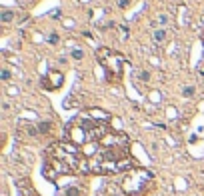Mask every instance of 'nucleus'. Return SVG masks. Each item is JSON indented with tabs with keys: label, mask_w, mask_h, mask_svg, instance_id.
<instances>
[{
	"label": "nucleus",
	"mask_w": 204,
	"mask_h": 196,
	"mask_svg": "<svg viewBox=\"0 0 204 196\" xmlns=\"http://www.w3.org/2000/svg\"><path fill=\"white\" fill-rule=\"evenodd\" d=\"M66 196H82V190L76 186H70V188H66Z\"/></svg>",
	"instance_id": "obj_7"
},
{
	"label": "nucleus",
	"mask_w": 204,
	"mask_h": 196,
	"mask_svg": "<svg viewBox=\"0 0 204 196\" xmlns=\"http://www.w3.org/2000/svg\"><path fill=\"white\" fill-rule=\"evenodd\" d=\"M140 78L142 80H150V72H140Z\"/></svg>",
	"instance_id": "obj_12"
},
{
	"label": "nucleus",
	"mask_w": 204,
	"mask_h": 196,
	"mask_svg": "<svg viewBox=\"0 0 204 196\" xmlns=\"http://www.w3.org/2000/svg\"><path fill=\"white\" fill-rule=\"evenodd\" d=\"M50 128H52L50 122H40V124H38V132H40V134H48V132H50Z\"/></svg>",
	"instance_id": "obj_5"
},
{
	"label": "nucleus",
	"mask_w": 204,
	"mask_h": 196,
	"mask_svg": "<svg viewBox=\"0 0 204 196\" xmlns=\"http://www.w3.org/2000/svg\"><path fill=\"white\" fill-rule=\"evenodd\" d=\"M158 22H160L162 26L168 24V16H166V14H158Z\"/></svg>",
	"instance_id": "obj_11"
},
{
	"label": "nucleus",
	"mask_w": 204,
	"mask_h": 196,
	"mask_svg": "<svg viewBox=\"0 0 204 196\" xmlns=\"http://www.w3.org/2000/svg\"><path fill=\"white\" fill-rule=\"evenodd\" d=\"M62 82H64L62 72H58V70H52V72H48V88H50V90L60 88V86H62Z\"/></svg>",
	"instance_id": "obj_2"
},
{
	"label": "nucleus",
	"mask_w": 204,
	"mask_h": 196,
	"mask_svg": "<svg viewBox=\"0 0 204 196\" xmlns=\"http://www.w3.org/2000/svg\"><path fill=\"white\" fill-rule=\"evenodd\" d=\"M10 76H12V74H10V70H8V68H4V70H2V74H0V78H2V80H10Z\"/></svg>",
	"instance_id": "obj_10"
},
{
	"label": "nucleus",
	"mask_w": 204,
	"mask_h": 196,
	"mask_svg": "<svg viewBox=\"0 0 204 196\" xmlns=\"http://www.w3.org/2000/svg\"><path fill=\"white\" fill-rule=\"evenodd\" d=\"M152 38H154V42H164V40H166V32H164V30H154Z\"/></svg>",
	"instance_id": "obj_4"
},
{
	"label": "nucleus",
	"mask_w": 204,
	"mask_h": 196,
	"mask_svg": "<svg viewBox=\"0 0 204 196\" xmlns=\"http://www.w3.org/2000/svg\"><path fill=\"white\" fill-rule=\"evenodd\" d=\"M0 20H2L4 24H8V22H12L14 20V12H10V10H4L2 14H0Z\"/></svg>",
	"instance_id": "obj_3"
},
{
	"label": "nucleus",
	"mask_w": 204,
	"mask_h": 196,
	"mask_svg": "<svg viewBox=\"0 0 204 196\" xmlns=\"http://www.w3.org/2000/svg\"><path fill=\"white\" fill-rule=\"evenodd\" d=\"M152 184V174L144 168H132L122 180V190L130 196H140Z\"/></svg>",
	"instance_id": "obj_1"
},
{
	"label": "nucleus",
	"mask_w": 204,
	"mask_h": 196,
	"mask_svg": "<svg viewBox=\"0 0 204 196\" xmlns=\"http://www.w3.org/2000/svg\"><path fill=\"white\" fill-rule=\"evenodd\" d=\"M194 94H196L194 86H184V88H182V96H184V98H192Z\"/></svg>",
	"instance_id": "obj_6"
},
{
	"label": "nucleus",
	"mask_w": 204,
	"mask_h": 196,
	"mask_svg": "<svg viewBox=\"0 0 204 196\" xmlns=\"http://www.w3.org/2000/svg\"><path fill=\"white\" fill-rule=\"evenodd\" d=\"M72 58H76V60L84 58V50H80V48H74V50H72Z\"/></svg>",
	"instance_id": "obj_9"
},
{
	"label": "nucleus",
	"mask_w": 204,
	"mask_h": 196,
	"mask_svg": "<svg viewBox=\"0 0 204 196\" xmlns=\"http://www.w3.org/2000/svg\"><path fill=\"white\" fill-rule=\"evenodd\" d=\"M48 42H50L52 46H54V44H58V42H60V36L56 34V32H52V34H48Z\"/></svg>",
	"instance_id": "obj_8"
}]
</instances>
